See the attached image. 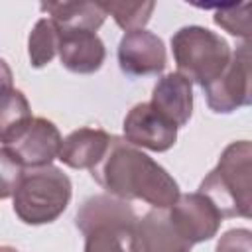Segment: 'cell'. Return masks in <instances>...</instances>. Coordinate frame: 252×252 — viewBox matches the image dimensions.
<instances>
[{"label":"cell","instance_id":"obj_9","mask_svg":"<svg viewBox=\"0 0 252 252\" xmlns=\"http://www.w3.org/2000/svg\"><path fill=\"white\" fill-rule=\"evenodd\" d=\"M118 61L120 69L130 77L161 73L165 67L163 41L148 30L128 32L120 39Z\"/></svg>","mask_w":252,"mask_h":252},{"label":"cell","instance_id":"obj_19","mask_svg":"<svg viewBox=\"0 0 252 252\" xmlns=\"http://www.w3.org/2000/svg\"><path fill=\"white\" fill-rule=\"evenodd\" d=\"M100 8L106 14H110L116 20V24L128 33V32L144 30L156 4L154 2H102Z\"/></svg>","mask_w":252,"mask_h":252},{"label":"cell","instance_id":"obj_12","mask_svg":"<svg viewBox=\"0 0 252 252\" xmlns=\"http://www.w3.org/2000/svg\"><path fill=\"white\" fill-rule=\"evenodd\" d=\"M150 104L167 120H171L177 128L185 126L193 110L191 83L179 73H169L161 77L154 87Z\"/></svg>","mask_w":252,"mask_h":252},{"label":"cell","instance_id":"obj_10","mask_svg":"<svg viewBox=\"0 0 252 252\" xmlns=\"http://www.w3.org/2000/svg\"><path fill=\"white\" fill-rule=\"evenodd\" d=\"M191 244L177 232L163 209L150 211L136 220L132 230V252H189Z\"/></svg>","mask_w":252,"mask_h":252},{"label":"cell","instance_id":"obj_17","mask_svg":"<svg viewBox=\"0 0 252 252\" xmlns=\"http://www.w3.org/2000/svg\"><path fill=\"white\" fill-rule=\"evenodd\" d=\"M132 230L128 224H100L85 232V252H132Z\"/></svg>","mask_w":252,"mask_h":252},{"label":"cell","instance_id":"obj_11","mask_svg":"<svg viewBox=\"0 0 252 252\" xmlns=\"http://www.w3.org/2000/svg\"><path fill=\"white\" fill-rule=\"evenodd\" d=\"M57 53L73 73H94L104 61V45L93 32L57 30Z\"/></svg>","mask_w":252,"mask_h":252},{"label":"cell","instance_id":"obj_18","mask_svg":"<svg viewBox=\"0 0 252 252\" xmlns=\"http://www.w3.org/2000/svg\"><path fill=\"white\" fill-rule=\"evenodd\" d=\"M28 51L33 67L47 65L57 53V28L49 18H41L35 24L33 32L30 33Z\"/></svg>","mask_w":252,"mask_h":252},{"label":"cell","instance_id":"obj_3","mask_svg":"<svg viewBox=\"0 0 252 252\" xmlns=\"http://www.w3.org/2000/svg\"><path fill=\"white\" fill-rule=\"evenodd\" d=\"M71 199L69 177L53 167H35L24 173L16 193L14 211L28 224H43L55 220Z\"/></svg>","mask_w":252,"mask_h":252},{"label":"cell","instance_id":"obj_5","mask_svg":"<svg viewBox=\"0 0 252 252\" xmlns=\"http://www.w3.org/2000/svg\"><path fill=\"white\" fill-rule=\"evenodd\" d=\"M205 89L207 102L215 112H232L250 102V45L242 43L224 71Z\"/></svg>","mask_w":252,"mask_h":252},{"label":"cell","instance_id":"obj_6","mask_svg":"<svg viewBox=\"0 0 252 252\" xmlns=\"http://www.w3.org/2000/svg\"><path fill=\"white\" fill-rule=\"evenodd\" d=\"M169 209L171 211L167 215L173 226L191 246L213 238L222 220L217 207L199 191L179 195Z\"/></svg>","mask_w":252,"mask_h":252},{"label":"cell","instance_id":"obj_4","mask_svg":"<svg viewBox=\"0 0 252 252\" xmlns=\"http://www.w3.org/2000/svg\"><path fill=\"white\" fill-rule=\"evenodd\" d=\"M171 47L177 73L201 87L213 83L230 61L228 43L219 33L199 26L181 28L171 37Z\"/></svg>","mask_w":252,"mask_h":252},{"label":"cell","instance_id":"obj_20","mask_svg":"<svg viewBox=\"0 0 252 252\" xmlns=\"http://www.w3.org/2000/svg\"><path fill=\"white\" fill-rule=\"evenodd\" d=\"M250 2H242L238 6H228V8H219L215 12V22L224 28L232 35L248 37L250 35Z\"/></svg>","mask_w":252,"mask_h":252},{"label":"cell","instance_id":"obj_16","mask_svg":"<svg viewBox=\"0 0 252 252\" xmlns=\"http://www.w3.org/2000/svg\"><path fill=\"white\" fill-rule=\"evenodd\" d=\"M32 120L28 98L22 91L10 89L0 96V142L8 146Z\"/></svg>","mask_w":252,"mask_h":252},{"label":"cell","instance_id":"obj_15","mask_svg":"<svg viewBox=\"0 0 252 252\" xmlns=\"http://www.w3.org/2000/svg\"><path fill=\"white\" fill-rule=\"evenodd\" d=\"M136 220L138 219H136L134 211L128 207V203H124L122 199L106 197V195L91 197L89 201L83 203L81 211L77 213V226L81 228L83 234L94 226H100V224L134 226Z\"/></svg>","mask_w":252,"mask_h":252},{"label":"cell","instance_id":"obj_23","mask_svg":"<svg viewBox=\"0 0 252 252\" xmlns=\"http://www.w3.org/2000/svg\"><path fill=\"white\" fill-rule=\"evenodd\" d=\"M12 71H10V67H8V63L4 61V59H0V96L4 94V93H8L10 89H14L12 87Z\"/></svg>","mask_w":252,"mask_h":252},{"label":"cell","instance_id":"obj_13","mask_svg":"<svg viewBox=\"0 0 252 252\" xmlns=\"http://www.w3.org/2000/svg\"><path fill=\"white\" fill-rule=\"evenodd\" d=\"M110 138L100 128H81L71 132L63 142L59 150V159L75 169H93L102 156L106 154V148L110 144Z\"/></svg>","mask_w":252,"mask_h":252},{"label":"cell","instance_id":"obj_8","mask_svg":"<svg viewBox=\"0 0 252 252\" xmlns=\"http://www.w3.org/2000/svg\"><path fill=\"white\" fill-rule=\"evenodd\" d=\"M124 140L136 148L165 152L177 140V126L150 102H140L124 118Z\"/></svg>","mask_w":252,"mask_h":252},{"label":"cell","instance_id":"obj_7","mask_svg":"<svg viewBox=\"0 0 252 252\" xmlns=\"http://www.w3.org/2000/svg\"><path fill=\"white\" fill-rule=\"evenodd\" d=\"M61 142V134L51 120L32 118L30 124L4 148L22 163V167L35 169L49 165L59 156Z\"/></svg>","mask_w":252,"mask_h":252},{"label":"cell","instance_id":"obj_2","mask_svg":"<svg viewBox=\"0 0 252 252\" xmlns=\"http://www.w3.org/2000/svg\"><path fill=\"white\" fill-rule=\"evenodd\" d=\"M250 142H232L220 156L219 165L203 179V193L220 213V217H250Z\"/></svg>","mask_w":252,"mask_h":252},{"label":"cell","instance_id":"obj_14","mask_svg":"<svg viewBox=\"0 0 252 252\" xmlns=\"http://www.w3.org/2000/svg\"><path fill=\"white\" fill-rule=\"evenodd\" d=\"M41 10L47 12L57 30L69 32H96L106 12L98 2H43Z\"/></svg>","mask_w":252,"mask_h":252},{"label":"cell","instance_id":"obj_24","mask_svg":"<svg viewBox=\"0 0 252 252\" xmlns=\"http://www.w3.org/2000/svg\"><path fill=\"white\" fill-rule=\"evenodd\" d=\"M0 252H18V250H14L10 246H0Z\"/></svg>","mask_w":252,"mask_h":252},{"label":"cell","instance_id":"obj_21","mask_svg":"<svg viewBox=\"0 0 252 252\" xmlns=\"http://www.w3.org/2000/svg\"><path fill=\"white\" fill-rule=\"evenodd\" d=\"M26 169L22 163L2 146L0 148V199L14 197Z\"/></svg>","mask_w":252,"mask_h":252},{"label":"cell","instance_id":"obj_1","mask_svg":"<svg viewBox=\"0 0 252 252\" xmlns=\"http://www.w3.org/2000/svg\"><path fill=\"white\" fill-rule=\"evenodd\" d=\"M91 173L102 189L124 201L140 199L156 209H167L179 197L173 177L152 158L118 136L110 138L106 154Z\"/></svg>","mask_w":252,"mask_h":252},{"label":"cell","instance_id":"obj_22","mask_svg":"<svg viewBox=\"0 0 252 252\" xmlns=\"http://www.w3.org/2000/svg\"><path fill=\"white\" fill-rule=\"evenodd\" d=\"M217 252H250V230H228L217 244Z\"/></svg>","mask_w":252,"mask_h":252}]
</instances>
